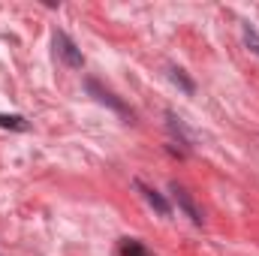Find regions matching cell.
Instances as JSON below:
<instances>
[{
  "label": "cell",
  "mask_w": 259,
  "mask_h": 256,
  "mask_svg": "<svg viewBox=\"0 0 259 256\" xmlns=\"http://www.w3.org/2000/svg\"><path fill=\"white\" fill-rule=\"evenodd\" d=\"M55 49H58V55L64 58L66 66H72V69H81V66H84V58H81L78 46H75L66 33H55Z\"/></svg>",
  "instance_id": "6da1fadb"
},
{
  "label": "cell",
  "mask_w": 259,
  "mask_h": 256,
  "mask_svg": "<svg viewBox=\"0 0 259 256\" xmlns=\"http://www.w3.org/2000/svg\"><path fill=\"white\" fill-rule=\"evenodd\" d=\"M169 190H172V196H175V202H178V208H181V211H184V214H187V217H190V220H193L196 226H202V211H199V208H196L193 196H190V193L184 190V187H181V184H172V187H169Z\"/></svg>",
  "instance_id": "7a4b0ae2"
},
{
  "label": "cell",
  "mask_w": 259,
  "mask_h": 256,
  "mask_svg": "<svg viewBox=\"0 0 259 256\" xmlns=\"http://www.w3.org/2000/svg\"><path fill=\"white\" fill-rule=\"evenodd\" d=\"M136 190L142 193V199H145V202H148V205L160 214V217H169V214H172V205H169V202H166V199H163L157 190H154V187H148V184L136 181Z\"/></svg>",
  "instance_id": "3957f363"
},
{
  "label": "cell",
  "mask_w": 259,
  "mask_h": 256,
  "mask_svg": "<svg viewBox=\"0 0 259 256\" xmlns=\"http://www.w3.org/2000/svg\"><path fill=\"white\" fill-rule=\"evenodd\" d=\"M88 91H91V94H94V97H97L100 103H106V106H112V109H115L118 115H124V118H133V115L127 112V106H124L121 100H115V94H112V91H106V88H100V84H97L94 78L88 81Z\"/></svg>",
  "instance_id": "277c9868"
},
{
  "label": "cell",
  "mask_w": 259,
  "mask_h": 256,
  "mask_svg": "<svg viewBox=\"0 0 259 256\" xmlns=\"http://www.w3.org/2000/svg\"><path fill=\"white\" fill-rule=\"evenodd\" d=\"M121 256H151V253L139 238H124L121 241Z\"/></svg>",
  "instance_id": "5b68a950"
},
{
  "label": "cell",
  "mask_w": 259,
  "mask_h": 256,
  "mask_svg": "<svg viewBox=\"0 0 259 256\" xmlns=\"http://www.w3.org/2000/svg\"><path fill=\"white\" fill-rule=\"evenodd\" d=\"M0 127L3 130H27V121L21 115H3L0 112Z\"/></svg>",
  "instance_id": "8992f818"
},
{
  "label": "cell",
  "mask_w": 259,
  "mask_h": 256,
  "mask_svg": "<svg viewBox=\"0 0 259 256\" xmlns=\"http://www.w3.org/2000/svg\"><path fill=\"white\" fill-rule=\"evenodd\" d=\"M172 81H175V84H181V88H184V94H193V81L184 75V69H172Z\"/></svg>",
  "instance_id": "52a82bcc"
}]
</instances>
